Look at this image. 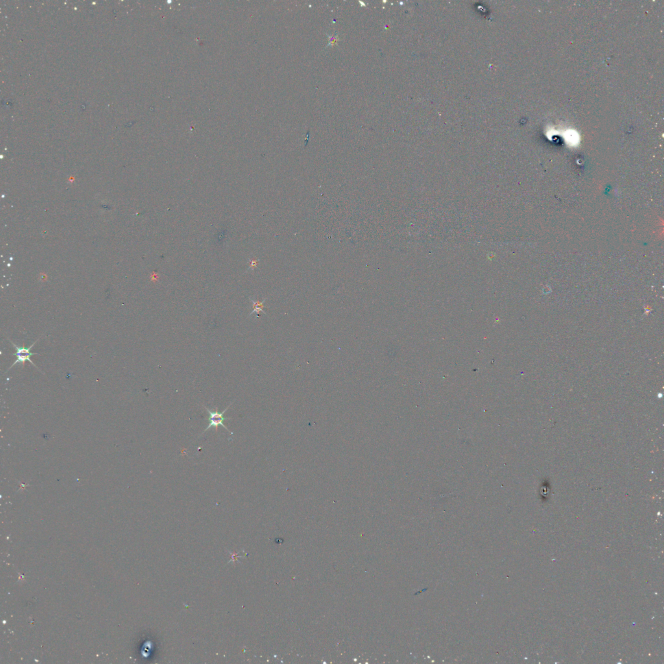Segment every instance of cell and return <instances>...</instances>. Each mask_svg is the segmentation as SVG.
Listing matches in <instances>:
<instances>
[{
	"label": "cell",
	"mask_w": 664,
	"mask_h": 664,
	"mask_svg": "<svg viewBox=\"0 0 664 664\" xmlns=\"http://www.w3.org/2000/svg\"><path fill=\"white\" fill-rule=\"evenodd\" d=\"M231 405L232 404H230L229 406H228L227 408H226L225 409V410H224L223 412L221 413L219 412L218 408H215V411H212V410H210V409L206 408V407H204V409H205L207 411V412L209 415L208 419L209 421V425L207 427V428H206V430H204V432H206V431L208 430L209 429H210V428H212V427H214V428H215V431H216V432H218V426L219 425H221L223 426L224 428L226 429V430H227L228 432L230 433V434H232V432H230V431L228 430L227 427L224 425L223 424V422L226 421V420L231 419H228V418H225L223 417L224 414H225V413L226 412V411L228 410V408H229L231 406Z\"/></svg>",
	"instance_id": "cell-1"
},
{
	"label": "cell",
	"mask_w": 664,
	"mask_h": 664,
	"mask_svg": "<svg viewBox=\"0 0 664 664\" xmlns=\"http://www.w3.org/2000/svg\"><path fill=\"white\" fill-rule=\"evenodd\" d=\"M37 341H38V340H37ZM37 341L35 342V343H36ZM10 341V343H12V345L13 346H14V347L15 348V349L16 350V354H14V355H15V356H17V360H16V361H15V362H14V363H13V364H12V365L11 366V367H10V369H11V368L13 367V366H14L15 365H16L17 363H21V364H22V365H23V367H24V365H25V362L26 361H29L30 363H31V364H32V365H33L34 366V367H36V368H38V367H36V365H34V363H33V361H32L31 360H30V356H32V355L38 354H37V353H31V352H30V350L31 349V348H32V347H33V346H34V344H35V343H34L33 344H32V345H30V347H29V348H26L25 347L24 344H23V347H18V346L15 345V344H14V343H12V342L11 341Z\"/></svg>",
	"instance_id": "cell-2"
},
{
	"label": "cell",
	"mask_w": 664,
	"mask_h": 664,
	"mask_svg": "<svg viewBox=\"0 0 664 664\" xmlns=\"http://www.w3.org/2000/svg\"><path fill=\"white\" fill-rule=\"evenodd\" d=\"M249 300H250V302H252V304H253L254 307V310L250 313L249 317L251 316L254 313H256V314L258 315V313H260V311H262L264 314H266V313H265V311H263V309L264 308V305L263 304H264L265 300H267V298H265L262 302L258 301V300H254L250 297H249Z\"/></svg>",
	"instance_id": "cell-3"
}]
</instances>
